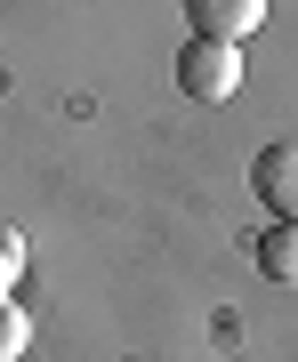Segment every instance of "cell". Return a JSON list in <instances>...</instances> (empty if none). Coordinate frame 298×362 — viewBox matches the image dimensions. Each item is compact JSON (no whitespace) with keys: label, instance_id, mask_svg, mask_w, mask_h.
I'll return each instance as SVG.
<instances>
[{"label":"cell","instance_id":"1","mask_svg":"<svg viewBox=\"0 0 298 362\" xmlns=\"http://www.w3.org/2000/svg\"><path fill=\"white\" fill-rule=\"evenodd\" d=\"M178 89L194 105H226L242 89V49H226V40H185L178 49Z\"/></svg>","mask_w":298,"mask_h":362},{"label":"cell","instance_id":"2","mask_svg":"<svg viewBox=\"0 0 298 362\" xmlns=\"http://www.w3.org/2000/svg\"><path fill=\"white\" fill-rule=\"evenodd\" d=\"M194 40H226V49H242L250 33L266 25V0H178Z\"/></svg>","mask_w":298,"mask_h":362},{"label":"cell","instance_id":"3","mask_svg":"<svg viewBox=\"0 0 298 362\" xmlns=\"http://www.w3.org/2000/svg\"><path fill=\"white\" fill-rule=\"evenodd\" d=\"M250 185H258V202L282 226H298V145H266V153L250 161Z\"/></svg>","mask_w":298,"mask_h":362},{"label":"cell","instance_id":"4","mask_svg":"<svg viewBox=\"0 0 298 362\" xmlns=\"http://www.w3.org/2000/svg\"><path fill=\"white\" fill-rule=\"evenodd\" d=\"M250 258H258V274H266V282H298V226H282V218H274L258 242H250Z\"/></svg>","mask_w":298,"mask_h":362},{"label":"cell","instance_id":"5","mask_svg":"<svg viewBox=\"0 0 298 362\" xmlns=\"http://www.w3.org/2000/svg\"><path fill=\"white\" fill-rule=\"evenodd\" d=\"M25 346H33V314L16 306V298H0V362H16Z\"/></svg>","mask_w":298,"mask_h":362},{"label":"cell","instance_id":"6","mask_svg":"<svg viewBox=\"0 0 298 362\" xmlns=\"http://www.w3.org/2000/svg\"><path fill=\"white\" fill-rule=\"evenodd\" d=\"M16 274H25V233H16V226H0V298L16 290Z\"/></svg>","mask_w":298,"mask_h":362}]
</instances>
